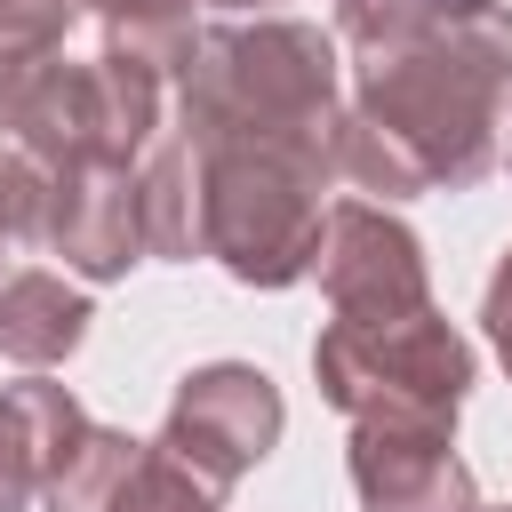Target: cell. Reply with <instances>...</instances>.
I'll list each match as a JSON object with an SVG mask.
<instances>
[{
  "mask_svg": "<svg viewBox=\"0 0 512 512\" xmlns=\"http://www.w3.org/2000/svg\"><path fill=\"white\" fill-rule=\"evenodd\" d=\"M288 432V400L280 384L256 368V360H208L176 384L168 400V424H160V448L176 464H192L216 496H232Z\"/></svg>",
  "mask_w": 512,
  "mask_h": 512,
  "instance_id": "obj_6",
  "label": "cell"
},
{
  "mask_svg": "<svg viewBox=\"0 0 512 512\" xmlns=\"http://www.w3.org/2000/svg\"><path fill=\"white\" fill-rule=\"evenodd\" d=\"M136 192H144V248L160 264H192L200 256V152H192V136L176 120L144 144Z\"/></svg>",
  "mask_w": 512,
  "mask_h": 512,
  "instance_id": "obj_12",
  "label": "cell"
},
{
  "mask_svg": "<svg viewBox=\"0 0 512 512\" xmlns=\"http://www.w3.org/2000/svg\"><path fill=\"white\" fill-rule=\"evenodd\" d=\"M480 360L440 304L400 320H328L312 336V384L344 424H432L456 432Z\"/></svg>",
  "mask_w": 512,
  "mask_h": 512,
  "instance_id": "obj_3",
  "label": "cell"
},
{
  "mask_svg": "<svg viewBox=\"0 0 512 512\" xmlns=\"http://www.w3.org/2000/svg\"><path fill=\"white\" fill-rule=\"evenodd\" d=\"M216 8H264V0H216Z\"/></svg>",
  "mask_w": 512,
  "mask_h": 512,
  "instance_id": "obj_21",
  "label": "cell"
},
{
  "mask_svg": "<svg viewBox=\"0 0 512 512\" xmlns=\"http://www.w3.org/2000/svg\"><path fill=\"white\" fill-rule=\"evenodd\" d=\"M144 448H152V440L120 432V424H80V440L64 448V464H56V480H48L40 504H48V512H120Z\"/></svg>",
  "mask_w": 512,
  "mask_h": 512,
  "instance_id": "obj_14",
  "label": "cell"
},
{
  "mask_svg": "<svg viewBox=\"0 0 512 512\" xmlns=\"http://www.w3.org/2000/svg\"><path fill=\"white\" fill-rule=\"evenodd\" d=\"M472 8L480 0H336V40L352 56H392V48L440 32V24L472 16Z\"/></svg>",
  "mask_w": 512,
  "mask_h": 512,
  "instance_id": "obj_15",
  "label": "cell"
},
{
  "mask_svg": "<svg viewBox=\"0 0 512 512\" xmlns=\"http://www.w3.org/2000/svg\"><path fill=\"white\" fill-rule=\"evenodd\" d=\"M72 16H80V0H0V112L48 56H64Z\"/></svg>",
  "mask_w": 512,
  "mask_h": 512,
  "instance_id": "obj_16",
  "label": "cell"
},
{
  "mask_svg": "<svg viewBox=\"0 0 512 512\" xmlns=\"http://www.w3.org/2000/svg\"><path fill=\"white\" fill-rule=\"evenodd\" d=\"M480 512H512V504H480Z\"/></svg>",
  "mask_w": 512,
  "mask_h": 512,
  "instance_id": "obj_22",
  "label": "cell"
},
{
  "mask_svg": "<svg viewBox=\"0 0 512 512\" xmlns=\"http://www.w3.org/2000/svg\"><path fill=\"white\" fill-rule=\"evenodd\" d=\"M40 248L64 256V272L80 280H128V264H144V192H136V160H96V168H56L48 200H40Z\"/></svg>",
  "mask_w": 512,
  "mask_h": 512,
  "instance_id": "obj_8",
  "label": "cell"
},
{
  "mask_svg": "<svg viewBox=\"0 0 512 512\" xmlns=\"http://www.w3.org/2000/svg\"><path fill=\"white\" fill-rule=\"evenodd\" d=\"M504 168H512V112H504Z\"/></svg>",
  "mask_w": 512,
  "mask_h": 512,
  "instance_id": "obj_20",
  "label": "cell"
},
{
  "mask_svg": "<svg viewBox=\"0 0 512 512\" xmlns=\"http://www.w3.org/2000/svg\"><path fill=\"white\" fill-rule=\"evenodd\" d=\"M344 472L360 512H480V480L456 456V432L432 424H352Z\"/></svg>",
  "mask_w": 512,
  "mask_h": 512,
  "instance_id": "obj_9",
  "label": "cell"
},
{
  "mask_svg": "<svg viewBox=\"0 0 512 512\" xmlns=\"http://www.w3.org/2000/svg\"><path fill=\"white\" fill-rule=\"evenodd\" d=\"M320 296L336 320H400L432 304V264L424 240L376 208V200H336L320 232Z\"/></svg>",
  "mask_w": 512,
  "mask_h": 512,
  "instance_id": "obj_7",
  "label": "cell"
},
{
  "mask_svg": "<svg viewBox=\"0 0 512 512\" xmlns=\"http://www.w3.org/2000/svg\"><path fill=\"white\" fill-rule=\"evenodd\" d=\"M168 128V80H152L128 56H48L0 112V136H16L48 176L96 168V160H144V144Z\"/></svg>",
  "mask_w": 512,
  "mask_h": 512,
  "instance_id": "obj_5",
  "label": "cell"
},
{
  "mask_svg": "<svg viewBox=\"0 0 512 512\" xmlns=\"http://www.w3.org/2000/svg\"><path fill=\"white\" fill-rule=\"evenodd\" d=\"M504 112H512V8L480 0L472 16L392 56H360L336 128V176L384 200L472 192L504 160Z\"/></svg>",
  "mask_w": 512,
  "mask_h": 512,
  "instance_id": "obj_1",
  "label": "cell"
},
{
  "mask_svg": "<svg viewBox=\"0 0 512 512\" xmlns=\"http://www.w3.org/2000/svg\"><path fill=\"white\" fill-rule=\"evenodd\" d=\"M336 176L296 152H200V256H216L240 288H296L320 272L328 192Z\"/></svg>",
  "mask_w": 512,
  "mask_h": 512,
  "instance_id": "obj_4",
  "label": "cell"
},
{
  "mask_svg": "<svg viewBox=\"0 0 512 512\" xmlns=\"http://www.w3.org/2000/svg\"><path fill=\"white\" fill-rule=\"evenodd\" d=\"M96 304L64 272H8L0 280V352L16 368H64L88 344Z\"/></svg>",
  "mask_w": 512,
  "mask_h": 512,
  "instance_id": "obj_11",
  "label": "cell"
},
{
  "mask_svg": "<svg viewBox=\"0 0 512 512\" xmlns=\"http://www.w3.org/2000/svg\"><path fill=\"white\" fill-rule=\"evenodd\" d=\"M40 200H48V168L16 136H0V256L16 240H40Z\"/></svg>",
  "mask_w": 512,
  "mask_h": 512,
  "instance_id": "obj_18",
  "label": "cell"
},
{
  "mask_svg": "<svg viewBox=\"0 0 512 512\" xmlns=\"http://www.w3.org/2000/svg\"><path fill=\"white\" fill-rule=\"evenodd\" d=\"M80 424L88 408L72 400V384H48V368H32L24 384H0V512H24L48 496Z\"/></svg>",
  "mask_w": 512,
  "mask_h": 512,
  "instance_id": "obj_10",
  "label": "cell"
},
{
  "mask_svg": "<svg viewBox=\"0 0 512 512\" xmlns=\"http://www.w3.org/2000/svg\"><path fill=\"white\" fill-rule=\"evenodd\" d=\"M176 128L192 136V152H296L336 176V128H344L336 32L304 16L200 32L192 64L176 72Z\"/></svg>",
  "mask_w": 512,
  "mask_h": 512,
  "instance_id": "obj_2",
  "label": "cell"
},
{
  "mask_svg": "<svg viewBox=\"0 0 512 512\" xmlns=\"http://www.w3.org/2000/svg\"><path fill=\"white\" fill-rule=\"evenodd\" d=\"M480 328H488V344H496V360H504V376H512V248H504V256H496V272H488Z\"/></svg>",
  "mask_w": 512,
  "mask_h": 512,
  "instance_id": "obj_19",
  "label": "cell"
},
{
  "mask_svg": "<svg viewBox=\"0 0 512 512\" xmlns=\"http://www.w3.org/2000/svg\"><path fill=\"white\" fill-rule=\"evenodd\" d=\"M224 496L192 472V464H176L160 440L144 448V464H136V480H128V496H120V512H216Z\"/></svg>",
  "mask_w": 512,
  "mask_h": 512,
  "instance_id": "obj_17",
  "label": "cell"
},
{
  "mask_svg": "<svg viewBox=\"0 0 512 512\" xmlns=\"http://www.w3.org/2000/svg\"><path fill=\"white\" fill-rule=\"evenodd\" d=\"M80 16L96 24L104 56H128L144 64L152 80H176L200 48V24H192V0H80Z\"/></svg>",
  "mask_w": 512,
  "mask_h": 512,
  "instance_id": "obj_13",
  "label": "cell"
}]
</instances>
